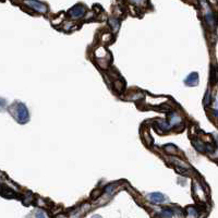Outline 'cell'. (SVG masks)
Segmentation results:
<instances>
[{"mask_svg": "<svg viewBox=\"0 0 218 218\" xmlns=\"http://www.w3.org/2000/svg\"><path fill=\"white\" fill-rule=\"evenodd\" d=\"M16 112H17V120H19L21 123H25L27 120H28V111H27L26 107H25L23 104H20V105L17 106Z\"/></svg>", "mask_w": 218, "mask_h": 218, "instance_id": "cell-1", "label": "cell"}, {"mask_svg": "<svg viewBox=\"0 0 218 218\" xmlns=\"http://www.w3.org/2000/svg\"><path fill=\"white\" fill-rule=\"evenodd\" d=\"M26 3L28 5H31L34 10L38 11V12H40V13H45V12L47 11L46 5H43V3H40V2H38V1H36V0H27Z\"/></svg>", "mask_w": 218, "mask_h": 218, "instance_id": "cell-2", "label": "cell"}, {"mask_svg": "<svg viewBox=\"0 0 218 218\" xmlns=\"http://www.w3.org/2000/svg\"><path fill=\"white\" fill-rule=\"evenodd\" d=\"M84 13H85V9L81 5H76L70 11L71 16H73V17H82L84 15Z\"/></svg>", "mask_w": 218, "mask_h": 218, "instance_id": "cell-3", "label": "cell"}, {"mask_svg": "<svg viewBox=\"0 0 218 218\" xmlns=\"http://www.w3.org/2000/svg\"><path fill=\"white\" fill-rule=\"evenodd\" d=\"M205 17H206L207 23H208L211 26H213V27L216 26V17H215V15H214V13H213L212 11L209 10L207 7H206V14H205Z\"/></svg>", "mask_w": 218, "mask_h": 218, "instance_id": "cell-4", "label": "cell"}, {"mask_svg": "<svg viewBox=\"0 0 218 218\" xmlns=\"http://www.w3.org/2000/svg\"><path fill=\"white\" fill-rule=\"evenodd\" d=\"M185 83H186L188 85H190V86L196 85V84L198 83V75H197V73H195V72H194V73H191L190 75L185 79Z\"/></svg>", "mask_w": 218, "mask_h": 218, "instance_id": "cell-5", "label": "cell"}, {"mask_svg": "<svg viewBox=\"0 0 218 218\" xmlns=\"http://www.w3.org/2000/svg\"><path fill=\"white\" fill-rule=\"evenodd\" d=\"M148 197H149L151 201L155 202V203H163L166 200V197L161 193H152Z\"/></svg>", "mask_w": 218, "mask_h": 218, "instance_id": "cell-6", "label": "cell"}, {"mask_svg": "<svg viewBox=\"0 0 218 218\" xmlns=\"http://www.w3.org/2000/svg\"><path fill=\"white\" fill-rule=\"evenodd\" d=\"M172 215H174V213H172L171 209H164L163 212H161V216L164 218H171Z\"/></svg>", "mask_w": 218, "mask_h": 218, "instance_id": "cell-7", "label": "cell"}, {"mask_svg": "<svg viewBox=\"0 0 218 218\" xmlns=\"http://www.w3.org/2000/svg\"><path fill=\"white\" fill-rule=\"evenodd\" d=\"M110 24H111L114 31H118V28H119V22H118V20H110Z\"/></svg>", "mask_w": 218, "mask_h": 218, "instance_id": "cell-8", "label": "cell"}, {"mask_svg": "<svg viewBox=\"0 0 218 218\" xmlns=\"http://www.w3.org/2000/svg\"><path fill=\"white\" fill-rule=\"evenodd\" d=\"M159 126H160L163 130H168L169 128H170L169 123L166 122V121H159Z\"/></svg>", "mask_w": 218, "mask_h": 218, "instance_id": "cell-9", "label": "cell"}, {"mask_svg": "<svg viewBox=\"0 0 218 218\" xmlns=\"http://www.w3.org/2000/svg\"><path fill=\"white\" fill-rule=\"evenodd\" d=\"M35 217L36 218H46V216H45V214H44L43 212H37L36 213V215H35Z\"/></svg>", "mask_w": 218, "mask_h": 218, "instance_id": "cell-10", "label": "cell"}, {"mask_svg": "<svg viewBox=\"0 0 218 218\" xmlns=\"http://www.w3.org/2000/svg\"><path fill=\"white\" fill-rule=\"evenodd\" d=\"M205 98H206V99H205V102H204V103H205V104H208V98H209V92H207L206 97H205Z\"/></svg>", "mask_w": 218, "mask_h": 218, "instance_id": "cell-11", "label": "cell"}, {"mask_svg": "<svg viewBox=\"0 0 218 218\" xmlns=\"http://www.w3.org/2000/svg\"><path fill=\"white\" fill-rule=\"evenodd\" d=\"M133 2H135V3H141V2H143L144 0H132Z\"/></svg>", "mask_w": 218, "mask_h": 218, "instance_id": "cell-12", "label": "cell"}, {"mask_svg": "<svg viewBox=\"0 0 218 218\" xmlns=\"http://www.w3.org/2000/svg\"><path fill=\"white\" fill-rule=\"evenodd\" d=\"M92 218H102V217H100V216H99V215H95V216H93Z\"/></svg>", "mask_w": 218, "mask_h": 218, "instance_id": "cell-13", "label": "cell"}]
</instances>
